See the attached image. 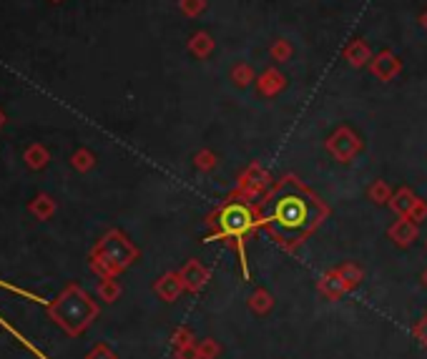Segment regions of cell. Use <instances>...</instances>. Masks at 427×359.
<instances>
[{
  "instance_id": "6da1fadb",
  "label": "cell",
  "mask_w": 427,
  "mask_h": 359,
  "mask_svg": "<svg viewBox=\"0 0 427 359\" xmlns=\"http://www.w3.org/2000/svg\"><path fill=\"white\" fill-rule=\"evenodd\" d=\"M48 316L70 337H81L98 316V304L78 287L68 284L48 307Z\"/></svg>"
},
{
  "instance_id": "7a4b0ae2",
  "label": "cell",
  "mask_w": 427,
  "mask_h": 359,
  "mask_svg": "<svg viewBox=\"0 0 427 359\" xmlns=\"http://www.w3.org/2000/svg\"><path fill=\"white\" fill-rule=\"evenodd\" d=\"M138 257V249L126 239L121 231H108L103 239L96 244L93 254H91V269L98 274L100 279H116V274L131 266Z\"/></svg>"
},
{
  "instance_id": "3957f363",
  "label": "cell",
  "mask_w": 427,
  "mask_h": 359,
  "mask_svg": "<svg viewBox=\"0 0 427 359\" xmlns=\"http://www.w3.org/2000/svg\"><path fill=\"white\" fill-rule=\"evenodd\" d=\"M304 219H307V208H304L301 201L287 199V201L279 204V211H276V221L279 224L287 221V227H299V224H304Z\"/></svg>"
},
{
  "instance_id": "277c9868",
  "label": "cell",
  "mask_w": 427,
  "mask_h": 359,
  "mask_svg": "<svg viewBox=\"0 0 427 359\" xmlns=\"http://www.w3.org/2000/svg\"><path fill=\"white\" fill-rule=\"evenodd\" d=\"M179 274H181V282L188 291H201L209 282V271L204 269L199 261H188Z\"/></svg>"
},
{
  "instance_id": "5b68a950",
  "label": "cell",
  "mask_w": 427,
  "mask_h": 359,
  "mask_svg": "<svg viewBox=\"0 0 427 359\" xmlns=\"http://www.w3.org/2000/svg\"><path fill=\"white\" fill-rule=\"evenodd\" d=\"M183 289H186V287H183V282H181V274H163V277L153 284V291L161 296L163 302H176Z\"/></svg>"
},
{
  "instance_id": "8992f818",
  "label": "cell",
  "mask_w": 427,
  "mask_h": 359,
  "mask_svg": "<svg viewBox=\"0 0 427 359\" xmlns=\"http://www.w3.org/2000/svg\"><path fill=\"white\" fill-rule=\"evenodd\" d=\"M224 229L229 234H234V236H241V234L249 229V214L239 206L229 208V211L224 214Z\"/></svg>"
},
{
  "instance_id": "52a82bcc",
  "label": "cell",
  "mask_w": 427,
  "mask_h": 359,
  "mask_svg": "<svg viewBox=\"0 0 427 359\" xmlns=\"http://www.w3.org/2000/svg\"><path fill=\"white\" fill-rule=\"evenodd\" d=\"M389 236H392V241H397L400 246H407L414 241V236H417V227H414V221L407 219V216H402L400 221H397L395 227L389 229Z\"/></svg>"
},
{
  "instance_id": "ba28073f",
  "label": "cell",
  "mask_w": 427,
  "mask_h": 359,
  "mask_svg": "<svg viewBox=\"0 0 427 359\" xmlns=\"http://www.w3.org/2000/svg\"><path fill=\"white\" fill-rule=\"evenodd\" d=\"M28 208H31V214L36 216L38 221H48L50 216L56 214V201H53L48 194H38L36 199L28 204Z\"/></svg>"
},
{
  "instance_id": "9c48e42d",
  "label": "cell",
  "mask_w": 427,
  "mask_h": 359,
  "mask_svg": "<svg viewBox=\"0 0 427 359\" xmlns=\"http://www.w3.org/2000/svg\"><path fill=\"white\" fill-rule=\"evenodd\" d=\"M329 148H332V153L339 158V161H350V158L354 156V151L359 148V144L345 131V144H342V139H339V133H337V136L329 141Z\"/></svg>"
},
{
  "instance_id": "30bf717a",
  "label": "cell",
  "mask_w": 427,
  "mask_h": 359,
  "mask_svg": "<svg viewBox=\"0 0 427 359\" xmlns=\"http://www.w3.org/2000/svg\"><path fill=\"white\" fill-rule=\"evenodd\" d=\"M48 161H50V153L43 144H33L25 148V164H28V169L40 171L48 166Z\"/></svg>"
},
{
  "instance_id": "8fae6325",
  "label": "cell",
  "mask_w": 427,
  "mask_h": 359,
  "mask_svg": "<svg viewBox=\"0 0 427 359\" xmlns=\"http://www.w3.org/2000/svg\"><path fill=\"white\" fill-rule=\"evenodd\" d=\"M271 307H274V299H271V294L267 289H257L249 296V309L254 314H259V316L269 314Z\"/></svg>"
},
{
  "instance_id": "7c38bea8",
  "label": "cell",
  "mask_w": 427,
  "mask_h": 359,
  "mask_svg": "<svg viewBox=\"0 0 427 359\" xmlns=\"http://www.w3.org/2000/svg\"><path fill=\"white\" fill-rule=\"evenodd\" d=\"M347 289H350V287H347L345 279L339 277L337 271H332V274L322 279V284H320V291H322V294L329 296V299H334V296H342Z\"/></svg>"
},
{
  "instance_id": "4fadbf2b",
  "label": "cell",
  "mask_w": 427,
  "mask_h": 359,
  "mask_svg": "<svg viewBox=\"0 0 427 359\" xmlns=\"http://www.w3.org/2000/svg\"><path fill=\"white\" fill-rule=\"evenodd\" d=\"M70 166H73L75 171L86 174V171H91L96 166V156L88 151V148H78V151H73V156H70Z\"/></svg>"
},
{
  "instance_id": "5bb4252c",
  "label": "cell",
  "mask_w": 427,
  "mask_h": 359,
  "mask_svg": "<svg viewBox=\"0 0 427 359\" xmlns=\"http://www.w3.org/2000/svg\"><path fill=\"white\" fill-rule=\"evenodd\" d=\"M98 296L103 302H116L121 296V284L116 279H100L98 284Z\"/></svg>"
},
{
  "instance_id": "9a60e30c",
  "label": "cell",
  "mask_w": 427,
  "mask_h": 359,
  "mask_svg": "<svg viewBox=\"0 0 427 359\" xmlns=\"http://www.w3.org/2000/svg\"><path fill=\"white\" fill-rule=\"evenodd\" d=\"M414 201H417V199H414V196L410 194L407 189H402L400 194H397L395 199H392V208H395V211H397L400 216H407V214H410V208L414 206Z\"/></svg>"
},
{
  "instance_id": "2e32d148",
  "label": "cell",
  "mask_w": 427,
  "mask_h": 359,
  "mask_svg": "<svg viewBox=\"0 0 427 359\" xmlns=\"http://www.w3.org/2000/svg\"><path fill=\"white\" fill-rule=\"evenodd\" d=\"M196 346H199L201 359H216L221 352V346L216 344V339H201V342H196Z\"/></svg>"
},
{
  "instance_id": "e0dca14e",
  "label": "cell",
  "mask_w": 427,
  "mask_h": 359,
  "mask_svg": "<svg viewBox=\"0 0 427 359\" xmlns=\"http://www.w3.org/2000/svg\"><path fill=\"white\" fill-rule=\"evenodd\" d=\"M191 342H196V339H194V332H191L188 327H179L174 334H171V344H174V349H181V346L191 344Z\"/></svg>"
},
{
  "instance_id": "ac0fdd59",
  "label": "cell",
  "mask_w": 427,
  "mask_h": 359,
  "mask_svg": "<svg viewBox=\"0 0 427 359\" xmlns=\"http://www.w3.org/2000/svg\"><path fill=\"white\" fill-rule=\"evenodd\" d=\"M337 274H339V277H342V279H345V284H347V287H350V289H352V287H357L359 279H362V271H359L354 264L342 266V269H337Z\"/></svg>"
},
{
  "instance_id": "d6986e66",
  "label": "cell",
  "mask_w": 427,
  "mask_h": 359,
  "mask_svg": "<svg viewBox=\"0 0 427 359\" xmlns=\"http://www.w3.org/2000/svg\"><path fill=\"white\" fill-rule=\"evenodd\" d=\"M86 359H119V357H116V352H113L108 344H96L93 349L86 354Z\"/></svg>"
},
{
  "instance_id": "ffe728a7",
  "label": "cell",
  "mask_w": 427,
  "mask_h": 359,
  "mask_svg": "<svg viewBox=\"0 0 427 359\" xmlns=\"http://www.w3.org/2000/svg\"><path fill=\"white\" fill-rule=\"evenodd\" d=\"M370 196H372V201H375V204H384V201H389V189H387V183H384V181H377L375 186H372Z\"/></svg>"
},
{
  "instance_id": "44dd1931",
  "label": "cell",
  "mask_w": 427,
  "mask_h": 359,
  "mask_svg": "<svg viewBox=\"0 0 427 359\" xmlns=\"http://www.w3.org/2000/svg\"><path fill=\"white\" fill-rule=\"evenodd\" d=\"M176 359H201V357H199V346H196V342H191V344L181 346V349H176Z\"/></svg>"
},
{
  "instance_id": "7402d4cb",
  "label": "cell",
  "mask_w": 427,
  "mask_h": 359,
  "mask_svg": "<svg viewBox=\"0 0 427 359\" xmlns=\"http://www.w3.org/2000/svg\"><path fill=\"white\" fill-rule=\"evenodd\" d=\"M412 334H414V339L420 342V344H425V346H427V314L422 316V319L417 321V324H414Z\"/></svg>"
},
{
  "instance_id": "603a6c76",
  "label": "cell",
  "mask_w": 427,
  "mask_h": 359,
  "mask_svg": "<svg viewBox=\"0 0 427 359\" xmlns=\"http://www.w3.org/2000/svg\"><path fill=\"white\" fill-rule=\"evenodd\" d=\"M422 216H427V204H425V201H420V199H417V201H414V206L410 208L407 219H412V221H420Z\"/></svg>"
},
{
  "instance_id": "cb8c5ba5",
  "label": "cell",
  "mask_w": 427,
  "mask_h": 359,
  "mask_svg": "<svg viewBox=\"0 0 427 359\" xmlns=\"http://www.w3.org/2000/svg\"><path fill=\"white\" fill-rule=\"evenodd\" d=\"M196 161H199V169H211V166H214L211 153H199V158H196Z\"/></svg>"
},
{
  "instance_id": "d4e9b609",
  "label": "cell",
  "mask_w": 427,
  "mask_h": 359,
  "mask_svg": "<svg viewBox=\"0 0 427 359\" xmlns=\"http://www.w3.org/2000/svg\"><path fill=\"white\" fill-rule=\"evenodd\" d=\"M6 121H8V116H6V111H3V108H0V128L6 126Z\"/></svg>"
},
{
  "instance_id": "484cf974",
  "label": "cell",
  "mask_w": 427,
  "mask_h": 359,
  "mask_svg": "<svg viewBox=\"0 0 427 359\" xmlns=\"http://www.w3.org/2000/svg\"><path fill=\"white\" fill-rule=\"evenodd\" d=\"M422 282H425V284H427V271H425V274H422Z\"/></svg>"
},
{
  "instance_id": "4316f807",
  "label": "cell",
  "mask_w": 427,
  "mask_h": 359,
  "mask_svg": "<svg viewBox=\"0 0 427 359\" xmlns=\"http://www.w3.org/2000/svg\"><path fill=\"white\" fill-rule=\"evenodd\" d=\"M50 3H61V0H50Z\"/></svg>"
}]
</instances>
